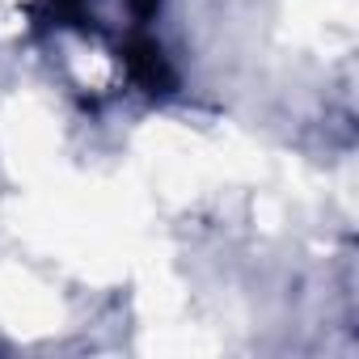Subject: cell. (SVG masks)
<instances>
[{"instance_id":"1","label":"cell","mask_w":359,"mask_h":359,"mask_svg":"<svg viewBox=\"0 0 359 359\" xmlns=\"http://www.w3.org/2000/svg\"><path fill=\"white\" fill-rule=\"evenodd\" d=\"M123 64H127L131 81L144 85L148 93H169V89H173V72H169V64H165V51H161L152 39H144V34L127 39Z\"/></svg>"},{"instance_id":"2","label":"cell","mask_w":359,"mask_h":359,"mask_svg":"<svg viewBox=\"0 0 359 359\" xmlns=\"http://www.w3.org/2000/svg\"><path fill=\"white\" fill-rule=\"evenodd\" d=\"M156 5H161V0H131L135 18H152V13H156Z\"/></svg>"}]
</instances>
